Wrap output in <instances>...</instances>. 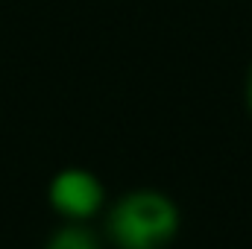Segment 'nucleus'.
Instances as JSON below:
<instances>
[{
    "instance_id": "1",
    "label": "nucleus",
    "mask_w": 252,
    "mask_h": 249,
    "mask_svg": "<svg viewBox=\"0 0 252 249\" xmlns=\"http://www.w3.org/2000/svg\"><path fill=\"white\" fill-rule=\"evenodd\" d=\"M103 226L115 249H164L182 229V211L164 190L135 187L106 208Z\"/></svg>"
},
{
    "instance_id": "2",
    "label": "nucleus",
    "mask_w": 252,
    "mask_h": 249,
    "mask_svg": "<svg viewBox=\"0 0 252 249\" xmlns=\"http://www.w3.org/2000/svg\"><path fill=\"white\" fill-rule=\"evenodd\" d=\"M47 202L67 223H88L106 208V187L85 167H64L47 185Z\"/></svg>"
},
{
    "instance_id": "3",
    "label": "nucleus",
    "mask_w": 252,
    "mask_h": 249,
    "mask_svg": "<svg viewBox=\"0 0 252 249\" xmlns=\"http://www.w3.org/2000/svg\"><path fill=\"white\" fill-rule=\"evenodd\" d=\"M44 249H103V241L88 223H64L47 238Z\"/></svg>"
},
{
    "instance_id": "4",
    "label": "nucleus",
    "mask_w": 252,
    "mask_h": 249,
    "mask_svg": "<svg viewBox=\"0 0 252 249\" xmlns=\"http://www.w3.org/2000/svg\"><path fill=\"white\" fill-rule=\"evenodd\" d=\"M247 106L252 112V70H250V79H247Z\"/></svg>"
}]
</instances>
